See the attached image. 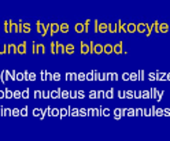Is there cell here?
Returning a JSON list of instances; mask_svg holds the SVG:
<instances>
[{"instance_id":"6da1fadb","label":"cell","mask_w":170,"mask_h":141,"mask_svg":"<svg viewBox=\"0 0 170 141\" xmlns=\"http://www.w3.org/2000/svg\"><path fill=\"white\" fill-rule=\"evenodd\" d=\"M48 30H50V23H48V25H44L43 22L37 21V32L40 33L41 36H45L48 33Z\"/></svg>"},{"instance_id":"7a4b0ae2","label":"cell","mask_w":170,"mask_h":141,"mask_svg":"<svg viewBox=\"0 0 170 141\" xmlns=\"http://www.w3.org/2000/svg\"><path fill=\"white\" fill-rule=\"evenodd\" d=\"M50 32H51V34H55V33L60 32V25H58V23H50Z\"/></svg>"},{"instance_id":"3957f363","label":"cell","mask_w":170,"mask_h":141,"mask_svg":"<svg viewBox=\"0 0 170 141\" xmlns=\"http://www.w3.org/2000/svg\"><path fill=\"white\" fill-rule=\"evenodd\" d=\"M8 77H10V71L8 70H3L2 74H0V81H2L3 84H6V81L8 80Z\"/></svg>"},{"instance_id":"277c9868","label":"cell","mask_w":170,"mask_h":141,"mask_svg":"<svg viewBox=\"0 0 170 141\" xmlns=\"http://www.w3.org/2000/svg\"><path fill=\"white\" fill-rule=\"evenodd\" d=\"M26 47H28V44L25 41L23 43H21V44L18 45V53H21V55H23V53H26Z\"/></svg>"},{"instance_id":"5b68a950","label":"cell","mask_w":170,"mask_h":141,"mask_svg":"<svg viewBox=\"0 0 170 141\" xmlns=\"http://www.w3.org/2000/svg\"><path fill=\"white\" fill-rule=\"evenodd\" d=\"M81 53H82V55H86V53H89V44L81 43Z\"/></svg>"},{"instance_id":"8992f818","label":"cell","mask_w":170,"mask_h":141,"mask_svg":"<svg viewBox=\"0 0 170 141\" xmlns=\"http://www.w3.org/2000/svg\"><path fill=\"white\" fill-rule=\"evenodd\" d=\"M3 29H4V32L6 33H11V21H4V26H3Z\"/></svg>"},{"instance_id":"52a82bcc","label":"cell","mask_w":170,"mask_h":141,"mask_svg":"<svg viewBox=\"0 0 170 141\" xmlns=\"http://www.w3.org/2000/svg\"><path fill=\"white\" fill-rule=\"evenodd\" d=\"M76 32L77 33H82L85 32V23H76Z\"/></svg>"},{"instance_id":"ba28073f","label":"cell","mask_w":170,"mask_h":141,"mask_svg":"<svg viewBox=\"0 0 170 141\" xmlns=\"http://www.w3.org/2000/svg\"><path fill=\"white\" fill-rule=\"evenodd\" d=\"M108 32V23H99V33Z\"/></svg>"},{"instance_id":"9c48e42d","label":"cell","mask_w":170,"mask_h":141,"mask_svg":"<svg viewBox=\"0 0 170 141\" xmlns=\"http://www.w3.org/2000/svg\"><path fill=\"white\" fill-rule=\"evenodd\" d=\"M103 52H104V53H113V52H114V45L106 44L104 48H103Z\"/></svg>"},{"instance_id":"30bf717a","label":"cell","mask_w":170,"mask_h":141,"mask_svg":"<svg viewBox=\"0 0 170 141\" xmlns=\"http://www.w3.org/2000/svg\"><path fill=\"white\" fill-rule=\"evenodd\" d=\"M8 53H18V45L8 44Z\"/></svg>"},{"instance_id":"8fae6325","label":"cell","mask_w":170,"mask_h":141,"mask_svg":"<svg viewBox=\"0 0 170 141\" xmlns=\"http://www.w3.org/2000/svg\"><path fill=\"white\" fill-rule=\"evenodd\" d=\"M114 52L115 53H122V43H117V44L114 45Z\"/></svg>"},{"instance_id":"7c38bea8","label":"cell","mask_w":170,"mask_h":141,"mask_svg":"<svg viewBox=\"0 0 170 141\" xmlns=\"http://www.w3.org/2000/svg\"><path fill=\"white\" fill-rule=\"evenodd\" d=\"M0 53H8V44H0Z\"/></svg>"},{"instance_id":"4fadbf2b","label":"cell","mask_w":170,"mask_h":141,"mask_svg":"<svg viewBox=\"0 0 170 141\" xmlns=\"http://www.w3.org/2000/svg\"><path fill=\"white\" fill-rule=\"evenodd\" d=\"M108 32L110 33H117L118 32V27H117V23H108Z\"/></svg>"},{"instance_id":"5bb4252c","label":"cell","mask_w":170,"mask_h":141,"mask_svg":"<svg viewBox=\"0 0 170 141\" xmlns=\"http://www.w3.org/2000/svg\"><path fill=\"white\" fill-rule=\"evenodd\" d=\"M103 48H104V45L95 44V53H103Z\"/></svg>"},{"instance_id":"9a60e30c","label":"cell","mask_w":170,"mask_h":141,"mask_svg":"<svg viewBox=\"0 0 170 141\" xmlns=\"http://www.w3.org/2000/svg\"><path fill=\"white\" fill-rule=\"evenodd\" d=\"M137 30V25H134V23H128V32L129 33H133Z\"/></svg>"},{"instance_id":"2e32d148","label":"cell","mask_w":170,"mask_h":141,"mask_svg":"<svg viewBox=\"0 0 170 141\" xmlns=\"http://www.w3.org/2000/svg\"><path fill=\"white\" fill-rule=\"evenodd\" d=\"M65 52H66V45L58 43V53H65Z\"/></svg>"},{"instance_id":"e0dca14e","label":"cell","mask_w":170,"mask_h":141,"mask_svg":"<svg viewBox=\"0 0 170 141\" xmlns=\"http://www.w3.org/2000/svg\"><path fill=\"white\" fill-rule=\"evenodd\" d=\"M22 32L23 33H30V25H29V23H22Z\"/></svg>"},{"instance_id":"ac0fdd59","label":"cell","mask_w":170,"mask_h":141,"mask_svg":"<svg viewBox=\"0 0 170 141\" xmlns=\"http://www.w3.org/2000/svg\"><path fill=\"white\" fill-rule=\"evenodd\" d=\"M51 52L52 53H58V43L56 41L51 43Z\"/></svg>"},{"instance_id":"d6986e66","label":"cell","mask_w":170,"mask_h":141,"mask_svg":"<svg viewBox=\"0 0 170 141\" xmlns=\"http://www.w3.org/2000/svg\"><path fill=\"white\" fill-rule=\"evenodd\" d=\"M60 32L62 33H67V32H69V25H67V23H60Z\"/></svg>"},{"instance_id":"ffe728a7","label":"cell","mask_w":170,"mask_h":141,"mask_svg":"<svg viewBox=\"0 0 170 141\" xmlns=\"http://www.w3.org/2000/svg\"><path fill=\"white\" fill-rule=\"evenodd\" d=\"M66 53H74V45L73 44L66 45Z\"/></svg>"},{"instance_id":"44dd1931","label":"cell","mask_w":170,"mask_h":141,"mask_svg":"<svg viewBox=\"0 0 170 141\" xmlns=\"http://www.w3.org/2000/svg\"><path fill=\"white\" fill-rule=\"evenodd\" d=\"M4 93H6V99H11V97H14V92H11L10 89H6V90H4Z\"/></svg>"},{"instance_id":"7402d4cb","label":"cell","mask_w":170,"mask_h":141,"mask_svg":"<svg viewBox=\"0 0 170 141\" xmlns=\"http://www.w3.org/2000/svg\"><path fill=\"white\" fill-rule=\"evenodd\" d=\"M148 25H145V23H140V25H137V30L139 32H144L145 29H147Z\"/></svg>"},{"instance_id":"603a6c76","label":"cell","mask_w":170,"mask_h":141,"mask_svg":"<svg viewBox=\"0 0 170 141\" xmlns=\"http://www.w3.org/2000/svg\"><path fill=\"white\" fill-rule=\"evenodd\" d=\"M89 53H95V44H93V41L89 43Z\"/></svg>"},{"instance_id":"cb8c5ba5","label":"cell","mask_w":170,"mask_h":141,"mask_svg":"<svg viewBox=\"0 0 170 141\" xmlns=\"http://www.w3.org/2000/svg\"><path fill=\"white\" fill-rule=\"evenodd\" d=\"M33 53H38V47H37V43H33Z\"/></svg>"},{"instance_id":"d4e9b609","label":"cell","mask_w":170,"mask_h":141,"mask_svg":"<svg viewBox=\"0 0 170 141\" xmlns=\"http://www.w3.org/2000/svg\"><path fill=\"white\" fill-rule=\"evenodd\" d=\"M21 96H22V93H21L19 90H15V92H14V97H15V99H19Z\"/></svg>"},{"instance_id":"484cf974","label":"cell","mask_w":170,"mask_h":141,"mask_svg":"<svg viewBox=\"0 0 170 141\" xmlns=\"http://www.w3.org/2000/svg\"><path fill=\"white\" fill-rule=\"evenodd\" d=\"M12 111L10 110V108H6V110H3V115H11Z\"/></svg>"},{"instance_id":"4316f807","label":"cell","mask_w":170,"mask_h":141,"mask_svg":"<svg viewBox=\"0 0 170 141\" xmlns=\"http://www.w3.org/2000/svg\"><path fill=\"white\" fill-rule=\"evenodd\" d=\"M37 47H38V52H40V53H44V45H43V44H38Z\"/></svg>"},{"instance_id":"83f0119b","label":"cell","mask_w":170,"mask_h":141,"mask_svg":"<svg viewBox=\"0 0 170 141\" xmlns=\"http://www.w3.org/2000/svg\"><path fill=\"white\" fill-rule=\"evenodd\" d=\"M11 115H14V116H17V115H21V111H19V110H12Z\"/></svg>"},{"instance_id":"f1b7e54d","label":"cell","mask_w":170,"mask_h":141,"mask_svg":"<svg viewBox=\"0 0 170 141\" xmlns=\"http://www.w3.org/2000/svg\"><path fill=\"white\" fill-rule=\"evenodd\" d=\"M23 78H25V77H23V74H21V73H19V74H17V80H19V81H22Z\"/></svg>"},{"instance_id":"f546056e","label":"cell","mask_w":170,"mask_h":141,"mask_svg":"<svg viewBox=\"0 0 170 141\" xmlns=\"http://www.w3.org/2000/svg\"><path fill=\"white\" fill-rule=\"evenodd\" d=\"M10 78H11V81H14L15 80V74H14V73H10Z\"/></svg>"},{"instance_id":"4dcf8cb0","label":"cell","mask_w":170,"mask_h":141,"mask_svg":"<svg viewBox=\"0 0 170 141\" xmlns=\"http://www.w3.org/2000/svg\"><path fill=\"white\" fill-rule=\"evenodd\" d=\"M3 97H6V93H4V90H0V99H3Z\"/></svg>"},{"instance_id":"1f68e13d","label":"cell","mask_w":170,"mask_h":141,"mask_svg":"<svg viewBox=\"0 0 170 141\" xmlns=\"http://www.w3.org/2000/svg\"><path fill=\"white\" fill-rule=\"evenodd\" d=\"M22 96H23V97H28V96H29V90H25V92L22 93Z\"/></svg>"},{"instance_id":"d6a6232c","label":"cell","mask_w":170,"mask_h":141,"mask_svg":"<svg viewBox=\"0 0 170 141\" xmlns=\"http://www.w3.org/2000/svg\"><path fill=\"white\" fill-rule=\"evenodd\" d=\"M26 112H28V111H26V108H23V110L21 111V115H26Z\"/></svg>"},{"instance_id":"836d02e7","label":"cell","mask_w":170,"mask_h":141,"mask_svg":"<svg viewBox=\"0 0 170 141\" xmlns=\"http://www.w3.org/2000/svg\"><path fill=\"white\" fill-rule=\"evenodd\" d=\"M29 80H35V74H30V75H29Z\"/></svg>"},{"instance_id":"e575fe53","label":"cell","mask_w":170,"mask_h":141,"mask_svg":"<svg viewBox=\"0 0 170 141\" xmlns=\"http://www.w3.org/2000/svg\"><path fill=\"white\" fill-rule=\"evenodd\" d=\"M0 112H3V108H0ZM0 115H2V114H0Z\"/></svg>"}]
</instances>
